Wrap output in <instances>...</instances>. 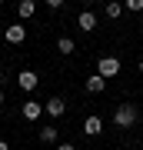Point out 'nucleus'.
Instances as JSON below:
<instances>
[{
	"label": "nucleus",
	"mask_w": 143,
	"mask_h": 150,
	"mask_svg": "<svg viewBox=\"0 0 143 150\" xmlns=\"http://www.w3.org/2000/svg\"><path fill=\"white\" fill-rule=\"evenodd\" d=\"M137 120H140V110L133 107V103H120V107L113 110V123H117L120 130H130Z\"/></svg>",
	"instance_id": "f257e3e1"
},
{
	"label": "nucleus",
	"mask_w": 143,
	"mask_h": 150,
	"mask_svg": "<svg viewBox=\"0 0 143 150\" xmlns=\"http://www.w3.org/2000/svg\"><path fill=\"white\" fill-rule=\"evenodd\" d=\"M97 74H100L103 80L117 77L120 74V57H100V60H97Z\"/></svg>",
	"instance_id": "f03ea898"
},
{
	"label": "nucleus",
	"mask_w": 143,
	"mask_h": 150,
	"mask_svg": "<svg viewBox=\"0 0 143 150\" xmlns=\"http://www.w3.org/2000/svg\"><path fill=\"white\" fill-rule=\"evenodd\" d=\"M17 83H20V90L33 93L37 83H40V77H37V70H20V74H17Z\"/></svg>",
	"instance_id": "7ed1b4c3"
},
{
	"label": "nucleus",
	"mask_w": 143,
	"mask_h": 150,
	"mask_svg": "<svg viewBox=\"0 0 143 150\" xmlns=\"http://www.w3.org/2000/svg\"><path fill=\"white\" fill-rule=\"evenodd\" d=\"M4 40L7 43H23L27 40V27H23V23H10V27L4 30Z\"/></svg>",
	"instance_id": "20e7f679"
},
{
	"label": "nucleus",
	"mask_w": 143,
	"mask_h": 150,
	"mask_svg": "<svg viewBox=\"0 0 143 150\" xmlns=\"http://www.w3.org/2000/svg\"><path fill=\"white\" fill-rule=\"evenodd\" d=\"M43 110H47L50 117L57 120V117H63V110H67V100H63V97H50V100L43 103Z\"/></svg>",
	"instance_id": "39448f33"
},
{
	"label": "nucleus",
	"mask_w": 143,
	"mask_h": 150,
	"mask_svg": "<svg viewBox=\"0 0 143 150\" xmlns=\"http://www.w3.org/2000/svg\"><path fill=\"white\" fill-rule=\"evenodd\" d=\"M77 27L83 30V33L97 30V13H93V10H80V17H77Z\"/></svg>",
	"instance_id": "423d86ee"
},
{
	"label": "nucleus",
	"mask_w": 143,
	"mask_h": 150,
	"mask_svg": "<svg viewBox=\"0 0 143 150\" xmlns=\"http://www.w3.org/2000/svg\"><path fill=\"white\" fill-rule=\"evenodd\" d=\"M20 113H23V120H40V113H43V107L37 100H23V107H20Z\"/></svg>",
	"instance_id": "0eeeda50"
},
{
	"label": "nucleus",
	"mask_w": 143,
	"mask_h": 150,
	"mask_svg": "<svg viewBox=\"0 0 143 150\" xmlns=\"http://www.w3.org/2000/svg\"><path fill=\"white\" fill-rule=\"evenodd\" d=\"M100 130H103V120L97 117V113H90V117L83 120V134H87V137H97Z\"/></svg>",
	"instance_id": "6e6552de"
},
{
	"label": "nucleus",
	"mask_w": 143,
	"mask_h": 150,
	"mask_svg": "<svg viewBox=\"0 0 143 150\" xmlns=\"http://www.w3.org/2000/svg\"><path fill=\"white\" fill-rule=\"evenodd\" d=\"M103 87H106V80L100 74H93V77H87V93H103Z\"/></svg>",
	"instance_id": "1a4fd4ad"
},
{
	"label": "nucleus",
	"mask_w": 143,
	"mask_h": 150,
	"mask_svg": "<svg viewBox=\"0 0 143 150\" xmlns=\"http://www.w3.org/2000/svg\"><path fill=\"white\" fill-rule=\"evenodd\" d=\"M40 140H43V144H57V140H60V130L53 127V123H47V127L40 130Z\"/></svg>",
	"instance_id": "9d476101"
},
{
	"label": "nucleus",
	"mask_w": 143,
	"mask_h": 150,
	"mask_svg": "<svg viewBox=\"0 0 143 150\" xmlns=\"http://www.w3.org/2000/svg\"><path fill=\"white\" fill-rule=\"evenodd\" d=\"M17 13L27 20V17H33V13H37V4H33V0H23V4H17Z\"/></svg>",
	"instance_id": "9b49d317"
},
{
	"label": "nucleus",
	"mask_w": 143,
	"mask_h": 150,
	"mask_svg": "<svg viewBox=\"0 0 143 150\" xmlns=\"http://www.w3.org/2000/svg\"><path fill=\"white\" fill-rule=\"evenodd\" d=\"M103 13L110 17V20H120V13H123V4H117V0H110V4L103 7Z\"/></svg>",
	"instance_id": "f8f14e48"
},
{
	"label": "nucleus",
	"mask_w": 143,
	"mask_h": 150,
	"mask_svg": "<svg viewBox=\"0 0 143 150\" xmlns=\"http://www.w3.org/2000/svg\"><path fill=\"white\" fill-rule=\"evenodd\" d=\"M57 50H60V54H73V50H77V43L70 40V37H60V40H57Z\"/></svg>",
	"instance_id": "ddd939ff"
},
{
	"label": "nucleus",
	"mask_w": 143,
	"mask_h": 150,
	"mask_svg": "<svg viewBox=\"0 0 143 150\" xmlns=\"http://www.w3.org/2000/svg\"><path fill=\"white\" fill-rule=\"evenodd\" d=\"M123 10H133V13H140V10H143V0H127V7H123Z\"/></svg>",
	"instance_id": "4468645a"
},
{
	"label": "nucleus",
	"mask_w": 143,
	"mask_h": 150,
	"mask_svg": "<svg viewBox=\"0 0 143 150\" xmlns=\"http://www.w3.org/2000/svg\"><path fill=\"white\" fill-rule=\"evenodd\" d=\"M57 150H77L73 144H57Z\"/></svg>",
	"instance_id": "2eb2a0df"
},
{
	"label": "nucleus",
	"mask_w": 143,
	"mask_h": 150,
	"mask_svg": "<svg viewBox=\"0 0 143 150\" xmlns=\"http://www.w3.org/2000/svg\"><path fill=\"white\" fill-rule=\"evenodd\" d=\"M0 150H10V144H7V140H0Z\"/></svg>",
	"instance_id": "dca6fc26"
},
{
	"label": "nucleus",
	"mask_w": 143,
	"mask_h": 150,
	"mask_svg": "<svg viewBox=\"0 0 143 150\" xmlns=\"http://www.w3.org/2000/svg\"><path fill=\"white\" fill-rule=\"evenodd\" d=\"M4 100H7V97H4V90H0V103H4Z\"/></svg>",
	"instance_id": "f3484780"
},
{
	"label": "nucleus",
	"mask_w": 143,
	"mask_h": 150,
	"mask_svg": "<svg viewBox=\"0 0 143 150\" xmlns=\"http://www.w3.org/2000/svg\"><path fill=\"white\" fill-rule=\"evenodd\" d=\"M140 70H143V60H140Z\"/></svg>",
	"instance_id": "a211bd4d"
},
{
	"label": "nucleus",
	"mask_w": 143,
	"mask_h": 150,
	"mask_svg": "<svg viewBox=\"0 0 143 150\" xmlns=\"http://www.w3.org/2000/svg\"><path fill=\"white\" fill-rule=\"evenodd\" d=\"M13 150H20V147H13Z\"/></svg>",
	"instance_id": "6ab92c4d"
}]
</instances>
